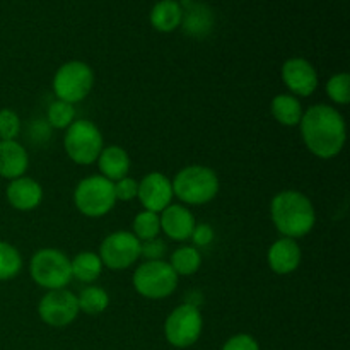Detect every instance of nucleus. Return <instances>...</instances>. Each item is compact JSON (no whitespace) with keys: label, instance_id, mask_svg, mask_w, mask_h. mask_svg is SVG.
<instances>
[{"label":"nucleus","instance_id":"9d476101","mask_svg":"<svg viewBox=\"0 0 350 350\" xmlns=\"http://www.w3.org/2000/svg\"><path fill=\"white\" fill-rule=\"evenodd\" d=\"M98 255L106 269L126 270L140 258V241L132 231H115L103 239Z\"/></svg>","mask_w":350,"mask_h":350},{"label":"nucleus","instance_id":"cd10ccee","mask_svg":"<svg viewBox=\"0 0 350 350\" xmlns=\"http://www.w3.org/2000/svg\"><path fill=\"white\" fill-rule=\"evenodd\" d=\"M327 94L335 105L345 106L350 101V75L347 72L335 74L327 82Z\"/></svg>","mask_w":350,"mask_h":350},{"label":"nucleus","instance_id":"5701e85b","mask_svg":"<svg viewBox=\"0 0 350 350\" xmlns=\"http://www.w3.org/2000/svg\"><path fill=\"white\" fill-rule=\"evenodd\" d=\"M170 265L178 277L193 275L202 265L200 252L195 246H180L171 255Z\"/></svg>","mask_w":350,"mask_h":350},{"label":"nucleus","instance_id":"6ab92c4d","mask_svg":"<svg viewBox=\"0 0 350 350\" xmlns=\"http://www.w3.org/2000/svg\"><path fill=\"white\" fill-rule=\"evenodd\" d=\"M96 163H98L101 176H105L106 180L113 181V183L122 180V178L129 176L130 166H132V161H130L129 152L120 146L103 147L101 154H99Z\"/></svg>","mask_w":350,"mask_h":350},{"label":"nucleus","instance_id":"1a4fd4ad","mask_svg":"<svg viewBox=\"0 0 350 350\" xmlns=\"http://www.w3.org/2000/svg\"><path fill=\"white\" fill-rule=\"evenodd\" d=\"M204 330V318L195 304L185 303L174 308L164 321V337L176 349H188L197 344Z\"/></svg>","mask_w":350,"mask_h":350},{"label":"nucleus","instance_id":"423d86ee","mask_svg":"<svg viewBox=\"0 0 350 350\" xmlns=\"http://www.w3.org/2000/svg\"><path fill=\"white\" fill-rule=\"evenodd\" d=\"M178 279L180 277L171 269L170 262L166 260H154V262H144L139 269L133 272L132 284L133 289L146 299L159 301L166 299L176 291Z\"/></svg>","mask_w":350,"mask_h":350},{"label":"nucleus","instance_id":"473e14b6","mask_svg":"<svg viewBox=\"0 0 350 350\" xmlns=\"http://www.w3.org/2000/svg\"><path fill=\"white\" fill-rule=\"evenodd\" d=\"M190 239L193 241L195 248H204V246L211 245L214 239V229L208 224H195Z\"/></svg>","mask_w":350,"mask_h":350},{"label":"nucleus","instance_id":"ddd939ff","mask_svg":"<svg viewBox=\"0 0 350 350\" xmlns=\"http://www.w3.org/2000/svg\"><path fill=\"white\" fill-rule=\"evenodd\" d=\"M282 81L289 94L308 98L318 89V74L313 64L303 57H293L282 65Z\"/></svg>","mask_w":350,"mask_h":350},{"label":"nucleus","instance_id":"f3484780","mask_svg":"<svg viewBox=\"0 0 350 350\" xmlns=\"http://www.w3.org/2000/svg\"><path fill=\"white\" fill-rule=\"evenodd\" d=\"M301 258H303V252L296 239L291 238L277 239L269 248V255H267L269 267L277 275H289L296 272L297 267L301 265Z\"/></svg>","mask_w":350,"mask_h":350},{"label":"nucleus","instance_id":"b1692460","mask_svg":"<svg viewBox=\"0 0 350 350\" xmlns=\"http://www.w3.org/2000/svg\"><path fill=\"white\" fill-rule=\"evenodd\" d=\"M79 311L89 314V317H98L105 313L109 306V296L105 289L98 286H89L82 289L77 296Z\"/></svg>","mask_w":350,"mask_h":350},{"label":"nucleus","instance_id":"9b49d317","mask_svg":"<svg viewBox=\"0 0 350 350\" xmlns=\"http://www.w3.org/2000/svg\"><path fill=\"white\" fill-rule=\"evenodd\" d=\"M77 296L68 289L46 291L38 303V314L48 327L65 328L79 317Z\"/></svg>","mask_w":350,"mask_h":350},{"label":"nucleus","instance_id":"412c9836","mask_svg":"<svg viewBox=\"0 0 350 350\" xmlns=\"http://www.w3.org/2000/svg\"><path fill=\"white\" fill-rule=\"evenodd\" d=\"M272 116L284 126H297L303 118V106L299 98L293 94H277L270 105Z\"/></svg>","mask_w":350,"mask_h":350},{"label":"nucleus","instance_id":"7c9ffc66","mask_svg":"<svg viewBox=\"0 0 350 350\" xmlns=\"http://www.w3.org/2000/svg\"><path fill=\"white\" fill-rule=\"evenodd\" d=\"M166 243L159 238L149 239V241L140 243V256L146 258V262H154V260H164L166 256Z\"/></svg>","mask_w":350,"mask_h":350},{"label":"nucleus","instance_id":"4be33fe9","mask_svg":"<svg viewBox=\"0 0 350 350\" xmlns=\"http://www.w3.org/2000/svg\"><path fill=\"white\" fill-rule=\"evenodd\" d=\"M72 279H77L84 284H92L98 280L103 273V262L98 253L82 252L70 258Z\"/></svg>","mask_w":350,"mask_h":350},{"label":"nucleus","instance_id":"4468645a","mask_svg":"<svg viewBox=\"0 0 350 350\" xmlns=\"http://www.w3.org/2000/svg\"><path fill=\"white\" fill-rule=\"evenodd\" d=\"M161 232L173 241L190 239L195 228V217L190 208L183 204H171L159 214Z\"/></svg>","mask_w":350,"mask_h":350},{"label":"nucleus","instance_id":"f03ea898","mask_svg":"<svg viewBox=\"0 0 350 350\" xmlns=\"http://www.w3.org/2000/svg\"><path fill=\"white\" fill-rule=\"evenodd\" d=\"M270 215L282 238L299 239L317 224V211L310 197L297 190L279 191L270 202Z\"/></svg>","mask_w":350,"mask_h":350},{"label":"nucleus","instance_id":"a878e982","mask_svg":"<svg viewBox=\"0 0 350 350\" xmlns=\"http://www.w3.org/2000/svg\"><path fill=\"white\" fill-rule=\"evenodd\" d=\"M23 270L19 250L7 241H0V280H10Z\"/></svg>","mask_w":350,"mask_h":350},{"label":"nucleus","instance_id":"c85d7f7f","mask_svg":"<svg viewBox=\"0 0 350 350\" xmlns=\"http://www.w3.org/2000/svg\"><path fill=\"white\" fill-rule=\"evenodd\" d=\"M21 133V118L14 109H0V140H17Z\"/></svg>","mask_w":350,"mask_h":350},{"label":"nucleus","instance_id":"a211bd4d","mask_svg":"<svg viewBox=\"0 0 350 350\" xmlns=\"http://www.w3.org/2000/svg\"><path fill=\"white\" fill-rule=\"evenodd\" d=\"M29 167L27 150L17 140H0V176L12 181L26 174Z\"/></svg>","mask_w":350,"mask_h":350},{"label":"nucleus","instance_id":"2f4dec72","mask_svg":"<svg viewBox=\"0 0 350 350\" xmlns=\"http://www.w3.org/2000/svg\"><path fill=\"white\" fill-rule=\"evenodd\" d=\"M222 350H260V345L252 335L238 334L222 345Z\"/></svg>","mask_w":350,"mask_h":350},{"label":"nucleus","instance_id":"f8f14e48","mask_svg":"<svg viewBox=\"0 0 350 350\" xmlns=\"http://www.w3.org/2000/svg\"><path fill=\"white\" fill-rule=\"evenodd\" d=\"M173 183L166 174L154 171V173L146 174L139 181V193L137 198L144 211L156 212L161 214L167 205L173 204Z\"/></svg>","mask_w":350,"mask_h":350},{"label":"nucleus","instance_id":"c756f323","mask_svg":"<svg viewBox=\"0 0 350 350\" xmlns=\"http://www.w3.org/2000/svg\"><path fill=\"white\" fill-rule=\"evenodd\" d=\"M113 190H115L116 202H130L133 198H137V193H139V181L133 180L132 176H125L113 183Z\"/></svg>","mask_w":350,"mask_h":350},{"label":"nucleus","instance_id":"39448f33","mask_svg":"<svg viewBox=\"0 0 350 350\" xmlns=\"http://www.w3.org/2000/svg\"><path fill=\"white\" fill-rule=\"evenodd\" d=\"M105 147L101 130L91 120H75L64 135V149L70 161L79 166L96 163Z\"/></svg>","mask_w":350,"mask_h":350},{"label":"nucleus","instance_id":"dca6fc26","mask_svg":"<svg viewBox=\"0 0 350 350\" xmlns=\"http://www.w3.org/2000/svg\"><path fill=\"white\" fill-rule=\"evenodd\" d=\"M5 197L10 207L16 211L27 212L36 208L43 200V188L36 180L29 176H21L9 181L5 188Z\"/></svg>","mask_w":350,"mask_h":350},{"label":"nucleus","instance_id":"393cba45","mask_svg":"<svg viewBox=\"0 0 350 350\" xmlns=\"http://www.w3.org/2000/svg\"><path fill=\"white\" fill-rule=\"evenodd\" d=\"M132 234L142 241H149V239L159 238L161 232V222H159V214L150 211H142L135 215L132 226Z\"/></svg>","mask_w":350,"mask_h":350},{"label":"nucleus","instance_id":"6e6552de","mask_svg":"<svg viewBox=\"0 0 350 350\" xmlns=\"http://www.w3.org/2000/svg\"><path fill=\"white\" fill-rule=\"evenodd\" d=\"M94 85V72L85 62L70 60L60 65L53 75V92L65 103H81L91 94Z\"/></svg>","mask_w":350,"mask_h":350},{"label":"nucleus","instance_id":"aec40b11","mask_svg":"<svg viewBox=\"0 0 350 350\" xmlns=\"http://www.w3.org/2000/svg\"><path fill=\"white\" fill-rule=\"evenodd\" d=\"M183 10L178 0H159L150 10V24L159 33H171L181 26Z\"/></svg>","mask_w":350,"mask_h":350},{"label":"nucleus","instance_id":"2eb2a0df","mask_svg":"<svg viewBox=\"0 0 350 350\" xmlns=\"http://www.w3.org/2000/svg\"><path fill=\"white\" fill-rule=\"evenodd\" d=\"M180 5L183 10L181 27H183L185 34L197 38V40L207 36L214 27V12L211 7L198 0H181Z\"/></svg>","mask_w":350,"mask_h":350},{"label":"nucleus","instance_id":"7ed1b4c3","mask_svg":"<svg viewBox=\"0 0 350 350\" xmlns=\"http://www.w3.org/2000/svg\"><path fill=\"white\" fill-rule=\"evenodd\" d=\"M173 195L183 205H205L219 193V176L212 167L191 164L173 178Z\"/></svg>","mask_w":350,"mask_h":350},{"label":"nucleus","instance_id":"0eeeda50","mask_svg":"<svg viewBox=\"0 0 350 350\" xmlns=\"http://www.w3.org/2000/svg\"><path fill=\"white\" fill-rule=\"evenodd\" d=\"M74 204L85 217L98 219L111 212L116 198L113 181L101 174H91L77 183L74 190Z\"/></svg>","mask_w":350,"mask_h":350},{"label":"nucleus","instance_id":"f257e3e1","mask_svg":"<svg viewBox=\"0 0 350 350\" xmlns=\"http://www.w3.org/2000/svg\"><path fill=\"white\" fill-rule=\"evenodd\" d=\"M304 146L320 159H332L342 152L347 140V126L342 113L330 105H313L299 122Z\"/></svg>","mask_w":350,"mask_h":350},{"label":"nucleus","instance_id":"20e7f679","mask_svg":"<svg viewBox=\"0 0 350 350\" xmlns=\"http://www.w3.org/2000/svg\"><path fill=\"white\" fill-rule=\"evenodd\" d=\"M29 275L46 291L67 289L72 280L70 258L55 248H43L31 256Z\"/></svg>","mask_w":350,"mask_h":350},{"label":"nucleus","instance_id":"bb28decb","mask_svg":"<svg viewBox=\"0 0 350 350\" xmlns=\"http://www.w3.org/2000/svg\"><path fill=\"white\" fill-rule=\"evenodd\" d=\"M75 116H77V111H75L74 105L60 101V99H55V101L48 106L46 123L57 130H67L68 126L77 120Z\"/></svg>","mask_w":350,"mask_h":350}]
</instances>
